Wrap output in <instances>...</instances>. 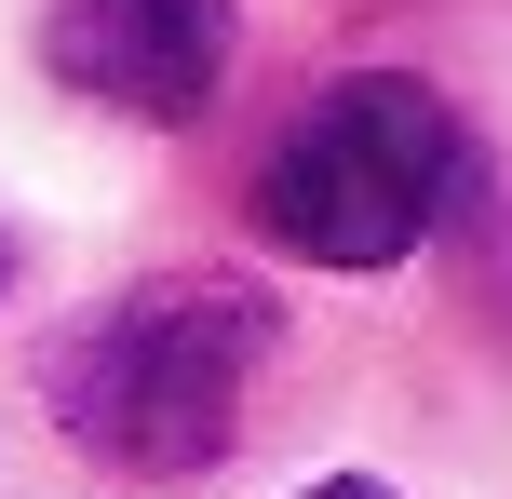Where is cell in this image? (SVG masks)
Wrapping results in <instances>:
<instances>
[{"label": "cell", "instance_id": "6da1fadb", "mask_svg": "<svg viewBox=\"0 0 512 499\" xmlns=\"http://www.w3.org/2000/svg\"><path fill=\"white\" fill-rule=\"evenodd\" d=\"M270 338L283 324L243 270H162V284H122L95 324H68L41 351V405L95 473L176 486L243 446V392L270 365Z\"/></svg>", "mask_w": 512, "mask_h": 499}, {"label": "cell", "instance_id": "7a4b0ae2", "mask_svg": "<svg viewBox=\"0 0 512 499\" xmlns=\"http://www.w3.org/2000/svg\"><path fill=\"white\" fill-rule=\"evenodd\" d=\"M459 189V108L405 68H351L256 162V230L310 270H391Z\"/></svg>", "mask_w": 512, "mask_h": 499}, {"label": "cell", "instance_id": "3957f363", "mask_svg": "<svg viewBox=\"0 0 512 499\" xmlns=\"http://www.w3.org/2000/svg\"><path fill=\"white\" fill-rule=\"evenodd\" d=\"M41 54L68 95L135 108V122H203L230 81V0H54Z\"/></svg>", "mask_w": 512, "mask_h": 499}, {"label": "cell", "instance_id": "277c9868", "mask_svg": "<svg viewBox=\"0 0 512 499\" xmlns=\"http://www.w3.org/2000/svg\"><path fill=\"white\" fill-rule=\"evenodd\" d=\"M297 499H391L378 473H324V486H297Z\"/></svg>", "mask_w": 512, "mask_h": 499}, {"label": "cell", "instance_id": "5b68a950", "mask_svg": "<svg viewBox=\"0 0 512 499\" xmlns=\"http://www.w3.org/2000/svg\"><path fill=\"white\" fill-rule=\"evenodd\" d=\"M0 270H14V243H0Z\"/></svg>", "mask_w": 512, "mask_h": 499}]
</instances>
